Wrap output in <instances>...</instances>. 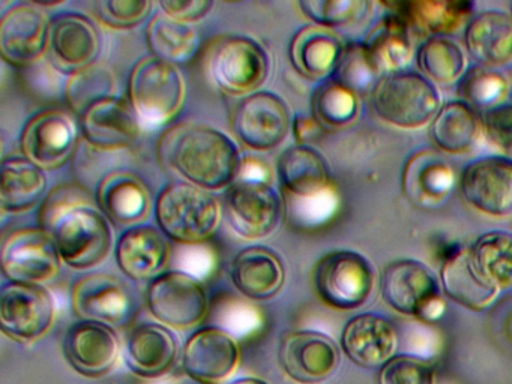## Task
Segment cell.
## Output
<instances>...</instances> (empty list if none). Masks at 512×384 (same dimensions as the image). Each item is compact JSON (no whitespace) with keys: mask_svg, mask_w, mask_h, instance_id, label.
Masks as SVG:
<instances>
[{"mask_svg":"<svg viewBox=\"0 0 512 384\" xmlns=\"http://www.w3.org/2000/svg\"><path fill=\"white\" fill-rule=\"evenodd\" d=\"M38 227L53 237L71 269H94L112 251V224L88 192L76 185L49 192L38 212Z\"/></svg>","mask_w":512,"mask_h":384,"instance_id":"6da1fadb","label":"cell"},{"mask_svg":"<svg viewBox=\"0 0 512 384\" xmlns=\"http://www.w3.org/2000/svg\"><path fill=\"white\" fill-rule=\"evenodd\" d=\"M158 156L191 185L209 192L229 188L238 179V146L220 129L200 123L173 126L158 143Z\"/></svg>","mask_w":512,"mask_h":384,"instance_id":"7a4b0ae2","label":"cell"},{"mask_svg":"<svg viewBox=\"0 0 512 384\" xmlns=\"http://www.w3.org/2000/svg\"><path fill=\"white\" fill-rule=\"evenodd\" d=\"M223 207L212 192L187 182L164 186L155 204L158 228L173 242L202 245L217 233Z\"/></svg>","mask_w":512,"mask_h":384,"instance_id":"3957f363","label":"cell"},{"mask_svg":"<svg viewBox=\"0 0 512 384\" xmlns=\"http://www.w3.org/2000/svg\"><path fill=\"white\" fill-rule=\"evenodd\" d=\"M187 87L178 66L148 56L134 66L128 81V101L146 128L172 122L184 107Z\"/></svg>","mask_w":512,"mask_h":384,"instance_id":"277c9868","label":"cell"},{"mask_svg":"<svg viewBox=\"0 0 512 384\" xmlns=\"http://www.w3.org/2000/svg\"><path fill=\"white\" fill-rule=\"evenodd\" d=\"M440 93L421 72L400 71L385 75L371 90L374 113L401 129H418L439 113Z\"/></svg>","mask_w":512,"mask_h":384,"instance_id":"5b68a950","label":"cell"},{"mask_svg":"<svg viewBox=\"0 0 512 384\" xmlns=\"http://www.w3.org/2000/svg\"><path fill=\"white\" fill-rule=\"evenodd\" d=\"M271 60L265 48L248 36H226L212 45L206 72L226 95L248 96L268 80Z\"/></svg>","mask_w":512,"mask_h":384,"instance_id":"8992f818","label":"cell"},{"mask_svg":"<svg viewBox=\"0 0 512 384\" xmlns=\"http://www.w3.org/2000/svg\"><path fill=\"white\" fill-rule=\"evenodd\" d=\"M311 279L314 293L326 306L352 311L367 302L376 275L364 255L341 249L323 255L314 266Z\"/></svg>","mask_w":512,"mask_h":384,"instance_id":"52a82bcc","label":"cell"},{"mask_svg":"<svg viewBox=\"0 0 512 384\" xmlns=\"http://www.w3.org/2000/svg\"><path fill=\"white\" fill-rule=\"evenodd\" d=\"M145 299L152 317L169 329H193L208 315L205 285L181 270H166L152 279Z\"/></svg>","mask_w":512,"mask_h":384,"instance_id":"ba28073f","label":"cell"},{"mask_svg":"<svg viewBox=\"0 0 512 384\" xmlns=\"http://www.w3.org/2000/svg\"><path fill=\"white\" fill-rule=\"evenodd\" d=\"M230 228L242 239L259 240L274 233L286 212L284 197L272 183L236 179L224 197Z\"/></svg>","mask_w":512,"mask_h":384,"instance_id":"9c48e42d","label":"cell"},{"mask_svg":"<svg viewBox=\"0 0 512 384\" xmlns=\"http://www.w3.org/2000/svg\"><path fill=\"white\" fill-rule=\"evenodd\" d=\"M62 263L55 240L43 228H20L2 243L0 264L10 282L46 284L59 275Z\"/></svg>","mask_w":512,"mask_h":384,"instance_id":"30bf717a","label":"cell"},{"mask_svg":"<svg viewBox=\"0 0 512 384\" xmlns=\"http://www.w3.org/2000/svg\"><path fill=\"white\" fill-rule=\"evenodd\" d=\"M73 311L80 320L95 321L118 329L133 323L137 300L130 285L109 273H91L74 284Z\"/></svg>","mask_w":512,"mask_h":384,"instance_id":"8fae6325","label":"cell"},{"mask_svg":"<svg viewBox=\"0 0 512 384\" xmlns=\"http://www.w3.org/2000/svg\"><path fill=\"white\" fill-rule=\"evenodd\" d=\"M79 126L64 110L52 108L35 114L20 135L23 156L43 171L64 167L76 152Z\"/></svg>","mask_w":512,"mask_h":384,"instance_id":"7c38bea8","label":"cell"},{"mask_svg":"<svg viewBox=\"0 0 512 384\" xmlns=\"http://www.w3.org/2000/svg\"><path fill=\"white\" fill-rule=\"evenodd\" d=\"M292 123L286 101L272 92L244 96L232 117V129L238 140L257 152L280 146L292 131Z\"/></svg>","mask_w":512,"mask_h":384,"instance_id":"4fadbf2b","label":"cell"},{"mask_svg":"<svg viewBox=\"0 0 512 384\" xmlns=\"http://www.w3.org/2000/svg\"><path fill=\"white\" fill-rule=\"evenodd\" d=\"M52 294L43 285L8 282L0 296V329L17 342L43 338L55 321Z\"/></svg>","mask_w":512,"mask_h":384,"instance_id":"5bb4252c","label":"cell"},{"mask_svg":"<svg viewBox=\"0 0 512 384\" xmlns=\"http://www.w3.org/2000/svg\"><path fill=\"white\" fill-rule=\"evenodd\" d=\"M461 197L481 213L512 215V158L482 156L464 165L458 177Z\"/></svg>","mask_w":512,"mask_h":384,"instance_id":"9a60e30c","label":"cell"},{"mask_svg":"<svg viewBox=\"0 0 512 384\" xmlns=\"http://www.w3.org/2000/svg\"><path fill=\"white\" fill-rule=\"evenodd\" d=\"M241 347L232 333L208 326L196 330L182 350V369L199 384H223L239 366Z\"/></svg>","mask_w":512,"mask_h":384,"instance_id":"2e32d148","label":"cell"},{"mask_svg":"<svg viewBox=\"0 0 512 384\" xmlns=\"http://www.w3.org/2000/svg\"><path fill=\"white\" fill-rule=\"evenodd\" d=\"M278 360L284 374L295 383L319 384L340 365V348L325 333L295 330L281 338Z\"/></svg>","mask_w":512,"mask_h":384,"instance_id":"e0dca14e","label":"cell"},{"mask_svg":"<svg viewBox=\"0 0 512 384\" xmlns=\"http://www.w3.org/2000/svg\"><path fill=\"white\" fill-rule=\"evenodd\" d=\"M50 21L34 3H17L0 18V54L14 68L34 66L49 50Z\"/></svg>","mask_w":512,"mask_h":384,"instance_id":"ac0fdd59","label":"cell"},{"mask_svg":"<svg viewBox=\"0 0 512 384\" xmlns=\"http://www.w3.org/2000/svg\"><path fill=\"white\" fill-rule=\"evenodd\" d=\"M62 350L74 371L83 377L101 378L118 363L121 341L113 327L80 320L65 333Z\"/></svg>","mask_w":512,"mask_h":384,"instance_id":"d6986e66","label":"cell"},{"mask_svg":"<svg viewBox=\"0 0 512 384\" xmlns=\"http://www.w3.org/2000/svg\"><path fill=\"white\" fill-rule=\"evenodd\" d=\"M101 38L91 18L77 12H64L50 20L49 53L53 66L74 74L97 63Z\"/></svg>","mask_w":512,"mask_h":384,"instance_id":"ffe728a7","label":"cell"},{"mask_svg":"<svg viewBox=\"0 0 512 384\" xmlns=\"http://www.w3.org/2000/svg\"><path fill=\"white\" fill-rule=\"evenodd\" d=\"M380 290L394 311L418 318L422 309L440 297V284L430 267L418 260H395L383 269Z\"/></svg>","mask_w":512,"mask_h":384,"instance_id":"44dd1931","label":"cell"},{"mask_svg":"<svg viewBox=\"0 0 512 384\" xmlns=\"http://www.w3.org/2000/svg\"><path fill=\"white\" fill-rule=\"evenodd\" d=\"M143 125L127 99L113 96L98 102L80 117L86 143L98 150H122L133 146Z\"/></svg>","mask_w":512,"mask_h":384,"instance_id":"7402d4cb","label":"cell"},{"mask_svg":"<svg viewBox=\"0 0 512 384\" xmlns=\"http://www.w3.org/2000/svg\"><path fill=\"white\" fill-rule=\"evenodd\" d=\"M160 228L136 225L128 228L116 242L115 257L119 269L131 281H148L166 272L172 246Z\"/></svg>","mask_w":512,"mask_h":384,"instance_id":"603a6c76","label":"cell"},{"mask_svg":"<svg viewBox=\"0 0 512 384\" xmlns=\"http://www.w3.org/2000/svg\"><path fill=\"white\" fill-rule=\"evenodd\" d=\"M281 191L292 201H308L334 189L328 164L322 153L311 146H292L277 161Z\"/></svg>","mask_w":512,"mask_h":384,"instance_id":"cb8c5ba5","label":"cell"},{"mask_svg":"<svg viewBox=\"0 0 512 384\" xmlns=\"http://www.w3.org/2000/svg\"><path fill=\"white\" fill-rule=\"evenodd\" d=\"M97 203L112 224L127 228L142 225L152 209L148 186L128 171H113L101 180Z\"/></svg>","mask_w":512,"mask_h":384,"instance_id":"d4e9b609","label":"cell"},{"mask_svg":"<svg viewBox=\"0 0 512 384\" xmlns=\"http://www.w3.org/2000/svg\"><path fill=\"white\" fill-rule=\"evenodd\" d=\"M344 354L362 368L383 366L397 348V332L388 318L359 314L350 318L341 333Z\"/></svg>","mask_w":512,"mask_h":384,"instance_id":"484cf974","label":"cell"},{"mask_svg":"<svg viewBox=\"0 0 512 384\" xmlns=\"http://www.w3.org/2000/svg\"><path fill=\"white\" fill-rule=\"evenodd\" d=\"M230 278L242 296L265 302L284 287L286 269L277 252L266 246H248L233 258Z\"/></svg>","mask_w":512,"mask_h":384,"instance_id":"4316f807","label":"cell"},{"mask_svg":"<svg viewBox=\"0 0 512 384\" xmlns=\"http://www.w3.org/2000/svg\"><path fill=\"white\" fill-rule=\"evenodd\" d=\"M440 285L449 299L470 311L487 308L499 293L473 263L470 248L460 246H452L443 257Z\"/></svg>","mask_w":512,"mask_h":384,"instance_id":"83f0119b","label":"cell"},{"mask_svg":"<svg viewBox=\"0 0 512 384\" xmlns=\"http://www.w3.org/2000/svg\"><path fill=\"white\" fill-rule=\"evenodd\" d=\"M178 341L169 327L142 323L133 327L125 345L128 368L142 378H158L170 372L178 357Z\"/></svg>","mask_w":512,"mask_h":384,"instance_id":"f1b7e54d","label":"cell"},{"mask_svg":"<svg viewBox=\"0 0 512 384\" xmlns=\"http://www.w3.org/2000/svg\"><path fill=\"white\" fill-rule=\"evenodd\" d=\"M464 45L476 65L499 68L512 62V15L497 9L479 12L464 29Z\"/></svg>","mask_w":512,"mask_h":384,"instance_id":"f546056e","label":"cell"},{"mask_svg":"<svg viewBox=\"0 0 512 384\" xmlns=\"http://www.w3.org/2000/svg\"><path fill=\"white\" fill-rule=\"evenodd\" d=\"M346 45L332 29L308 24L295 33L289 47L293 68L308 80L332 77Z\"/></svg>","mask_w":512,"mask_h":384,"instance_id":"4dcf8cb0","label":"cell"},{"mask_svg":"<svg viewBox=\"0 0 512 384\" xmlns=\"http://www.w3.org/2000/svg\"><path fill=\"white\" fill-rule=\"evenodd\" d=\"M451 165L433 150L413 153L403 168L404 195L416 206L430 207L442 203L455 185Z\"/></svg>","mask_w":512,"mask_h":384,"instance_id":"1f68e13d","label":"cell"},{"mask_svg":"<svg viewBox=\"0 0 512 384\" xmlns=\"http://www.w3.org/2000/svg\"><path fill=\"white\" fill-rule=\"evenodd\" d=\"M371 65L379 77L406 71L413 57L409 23L397 12H389L371 30L364 41Z\"/></svg>","mask_w":512,"mask_h":384,"instance_id":"d6a6232c","label":"cell"},{"mask_svg":"<svg viewBox=\"0 0 512 384\" xmlns=\"http://www.w3.org/2000/svg\"><path fill=\"white\" fill-rule=\"evenodd\" d=\"M47 177L25 156H10L0 167V206L4 213L34 209L47 197Z\"/></svg>","mask_w":512,"mask_h":384,"instance_id":"836d02e7","label":"cell"},{"mask_svg":"<svg viewBox=\"0 0 512 384\" xmlns=\"http://www.w3.org/2000/svg\"><path fill=\"white\" fill-rule=\"evenodd\" d=\"M146 44L155 59L176 66L185 65L199 51L200 36L191 24L158 14L146 27Z\"/></svg>","mask_w":512,"mask_h":384,"instance_id":"e575fe53","label":"cell"},{"mask_svg":"<svg viewBox=\"0 0 512 384\" xmlns=\"http://www.w3.org/2000/svg\"><path fill=\"white\" fill-rule=\"evenodd\" d=\"M481 120L466 102H446L431 122V138L440 150L452 155L467 152L478 140Z\"/></svg>","mask_w":512,"mask_h":384,"instance_id":"d590c367","label":"cell"},{"mask_svg":"<svg viewBox=\"0 0 512 384\" xmlns=\"http://www.w3.org/2000/svg\"><path fill=\"white\" fill-rule=\"evenodd\" d=\"M407 23L430 30L434 36H446L469 23L473 3L451 0H419L389 5Z\"/></svg>","mask_w":512,"mask_h":384,"instance_id":"8d00e7d4","label":"cell"},{"mask_svg":"<svg viewBox=\"0 0 512 384\" xmlns=\"http://www.w3.org/2000/svg\"><path fill=\"white\" fill-rule=\"evenodd\" d=\"M422 75L437 84H451L463 77L466 57L457 42L448 36H430L416 51Z\"/></svg>","mask_w":512,"mask_h":384,"instance_id":"74e56055","label":"cell"},{"mask_svg":"<svg viewBox=\"0 0 512 384\" xmlns=\"http://www.w3.org/2000/svg\"><path fill=\"white\" fill-rule=\"evenodd\" d=\"M479 272L499 290L512 287V233L488 231L470 248Z\"/></svg>","mask_w":512,"mask_h":384,"instance_id":"f35d334b","label":"cell"},{"mask_svg":"<svg viewBox=\"0 0 512 384\" xmlns=\"http://www.w3.org/2000/svg\"><path fill=\"white\" fill-rule=\"evenodd\" d=\"M311 110L325 131L344 128L358 117V93L331 78L314 93Z\"/></svg>","mask_w":512,"mask_h":384,"instance_id":"ab89813d","label":"cell"},{"mask_svg":"<svg viewBox=\"0 0 512 384\" xmlns=\"http://www.w3.org/2000/svg\"><path fill=\"white\" fill-rule=\"evenodd\" d=\"M116 81L113 72L103 63H94L68 78L65 98L71 110L82 117L98 102L115 96Z\"/></svg>","mask_w":512,"mask_h":384,"instance_id":"60d3db41","label":"cell"},{"mask_svg":"<svg viewBox=\"0 0 512 384\" xmlns=\"http://www.w3.org/2000/svg\"><path fill=\"white\" fill-rule=\"evenodd\" d=\"M508 80L496 69L473 65L458 80L457 93L461 101L479 110L502 104L508 93Z\"/></svg>","mask_w":512,"mask_h":384,"instance_id":"b9f144b4","label":"cell"},{"mask_svg":"<svg viewBox=\"0 0 512 384\" xmlns=\"http://www.w3.org/2000/svg\"><path fill=\"white\" fill-rule=\"evenodd\" d=\"M298 6L311 23L334 29L361 23L370 14L373 3L368 0H301Z\"/></svg>","mask_w":512,"mask_h":384,"instance_id":"7bdbcfd3","label":"cell"},{"mask_svg":"<svg viewBox=\"0 0 512 384\" xmlns=\"http://www.w3.org/2000/svg\"><path fill=\"white\" fill-rule=\"evenodd\" d=\"M332 78L355 93H365L367 90L371 93L380 77L371 65L364 42L346 45Z\"/></svg>","mask_w":512,"mask_h":384,"instance_id":"ee69618b","label":"cell"},{"mask_svg":"<svg viewBox=\"0 0 512 384\" xmlns=\"http://www.w3.org/2000/svg\"><path fill=\"white\" fill-rule=\"evenodd\" d=\"M151 0H100L95 3V17L104 26L128 30L140 26L151 14Z\"/></svg>","mask_w":512,"mask_h":384,"instance_id":"f6af8a7d","label":"cell"},{"mask_svg":"<svg viewBox=\"0 0 512 384\" xmlns=\"http://www.w3.org/2000/svg\"><path fill=\"white\" fill-rule=\"evenodd\" d=\"M379 384H434V369L419 357L401 354L380 368Z\"/></svg>","mask_w":512,"mask_h":384,"instance_id":"bcb514c9","label":"cell"},{"mask_svg":"<svg viewBox=\"0 0 512 384\" xmlns=\"http://www.w3.org/2000/svg\"><path fill=\"white\" fill-rule=\"evenodd\" d=\"M481 129L488 141L512 152V102H502L479 113Z\"/></svg>","mask_w":512,"mask_h":384,"instance_id":"7dc6e473","label":"cell"},{"mask_svg":"<svg viewBox=\"0 0 512 384\" xmlns=\"http://www.w3.org/2000/svg\"><path fill=\"white\" fill-rule=\"evenodd\" d=\"M158 6L163 9V14L181 23H196L202 20L214 8L211 0H160Z\"/></svg>","mask_w":512,"mask_h":384,"instance_id":"c3c4849f","label":"cell"},{"mask_svg":"<svg viewBox=\"0 0 512 384\" xmlns=\"http://www.w3.org/2000/svg\"><path fill=\"white\" fill-rule=\"evenodd\" d=\"M238 179L257 180V182H274V171L265 159L259 156H244L241 159Z\"/></svg>","mask_w":512,"mask_h":384,"instance_id":"681fc988","label":"cell"},{"mask_svg":"<svg viewBox=\"0 0 512 384\" xmlns=\"http://www.w3.org/2000/svg\"><path fill=\"white\" fill-rule=\"evenodd\" d=\"M292 132L298 146H308L326 131L313 116H296L292 123Z\"/></svg>","mask_w":512,"mask_h":384,"instance_id":"f907efd6","label":"cell"},{"mask_svg":"<svg viewBox=\"0 0 512 384\" xmlns=\"http://www.w3.org/2000/svg\"><path fill=\"white\" fill-rule=\"evenodd\" d=\"M230 384H269L268 381L262 380V378L256 377H245L239 378V380L233 381Z\"/></svg>","mask_w":512,"mask_h":384,"instance_id":"816d5d0a","label":"cell"},{"mask_svg":"<svg viewBox=\"0 0 512 384\" xmlns=\"http://www.w3.org/2000/svg\"><path fill=\"white\" fill-rule=\"evenodd\" d=\"M511 15H512V3H511Z\"/></svg>","mask_w":512,"mask_h":384,"instance_id":"f5cc1de1","label":"cell"}]
</instances>
